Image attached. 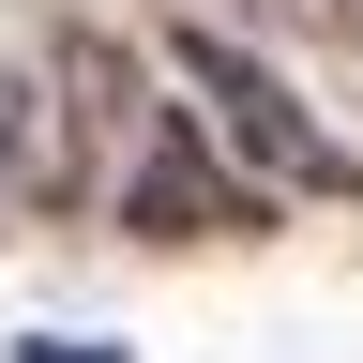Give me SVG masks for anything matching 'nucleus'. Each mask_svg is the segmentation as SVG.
Wrapping results in <instances>:
<instances>
[{"instance_id":"3","label":"nucleus","mask_w":363,"mask_h":363,"mask_svg":"<svg viewBox=\"0 0 363 363\" xmlns=\"http://www.w3.org/2000/svg\"><path fill=\"white\" fill-rule=\"evenodd\" d=\"M121 227H136V242H257L272 197L212 152V121H197V106H167V121H152V152H136V182H121Z\"/></svg>"},{"instance_id":"2","label":"nucleus","mask_w":363,"mask_h":363,"mask_svg":"<svg viewBox=\"0 0 363 363\" xmlns=\"http://www.w3.org/2000/svg\"><path fill=\"white\" fill-rule=\"evenodd\" d=\"M45 106H61V167H76V212H121V182H136V152H152V91H136V61H121V30H61L45 45Z\"/></svg>"},{"instance_id":"4","label":"nucleus","mask_w":363,"mask_h":363,"mask_svg":"<svg viewBox=\"0 0 363 363\" xmlns=\"http://www.w3.org/2000/svg\"><path fill=\"white\" fill-rule=\"evenodd\" d=\"M0 212H30V227H61V212H76L61 106H45V76H30V61H0Z\"/></svg>"},{"instance_id":"1","label":"nucleus","mask_w":363,"mask_h":363,"mask_svg":"<svg viewBox=\"0 0 363 363\" xmlns=\"http://www.w3.org/2000/svg\"><path fill=\"white\" fill-rule=\"evenodd\" d=\"M167 76L197 91V121H212V152L257 182V197H363V152L333 121L303 106L272 61H242V30H167Z\"/></svg>"},{"instance_id":"5","label":"nucleus","mask_w":363,"mask_h":363,"mask_svg":"<svg viewBox=\"0 0 363 363\" xmlns=\"http://www.w3.org/2000/svg\"><path fill=\"white\" fill-rule=\"evenodd\" d=\"M257 30H303V45H363V0H242Z\"/></svg>"},{"instance_id":"6","label":"nucleus","mask_w":363,"mask_h":363,"mask_svg":"<svg viewBox=\"0 0 363 363\" xmlns=\"http://www.w3.org/2000/svg\"><path fill=\"white\" fill-rule=\"evenodd\" d=\"M16 363H106V348H76V333H30V348H16Z\"/></svg>"}]
</instances>
